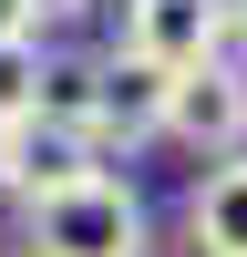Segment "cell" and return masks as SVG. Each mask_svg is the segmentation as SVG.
<instances>
[{
    "mask_svg": "<svg viewBox=\"0 0 247 257\" xmlns=\"http://www.w3.org/2000/svg\"><path fill=\"white\" fill-rule=\"evenodd\" d=\"M82 175H103V134H82V123H62V113L21 123V185L11 196H62V185H82Z\"/></svg>",
    "mask_w": 247,
    "mask_h": 257,
    "instance_id": "277c9868",
    "label": "cell"
},
{
    "mask_svg": "<svg viewBox=\"0 0 247 257\" xmlns=\"http://www.w3.org/2000/svg\"><path fill=\"white\" fill-rule=\"evenodd\" d=\"M72 11H93V0H31V21H72Z\"/></svg>",
    "mask_w": 247,
    "mask_h": 257,
    "instance_id": "8fae6325",
    "label": "cell"
},
{
    "mask_svg": "<svg viewBox=\"0 0 247 257\" xmlns=\"http://www.w3.org/2000/svg\"><path fill=\"white\" fill-rule=\"evenodd\" d=\"M144 196L124 175H82L62 196H21V247L31 257H144Z\"/></svg>",
    "mask_w": 247,
    "mask_h": 257,
    "instance_id": "6da1fadb",
    "label": "cell"
},
{
    "mask_svg": "<svg viewBox=\"0 0 247 257\" xmlns=\"http://www.w3.org/2000/svg\"><path fill=\"white\" fill-rule=\"evenodd\" d=\"M0 185H21V134L0 123Z\"/></svg>",
    "mask_w": 247,
    "mask_h": 257,
    "instance_id": "9c48e42d",
    "label": "cell"
},
{
    "mask_svg": "<svg viewBox=\"0 0 247 257\" xmlns=\"http://www.w3.org/2000/svg\"><path fill=\"white\" fill-rule=\"evenodd\" d=\"M124 62H144L165 82L226 62V0H124Z\"/></svg>",
    "mask_w": 247,
    "mask_h": 257,
    "instance_id": "7a4b0ae2",
    "label": "cell"
},
{
    "mask_svg": "<svg viewBox=\"0 0 247 257\" xmlns=\"http://www.w3.org/2000/svg\"><path fill=\"white\" fill-rule=\"evenodd\" d=\"M41 21H31V0H0V41H31Z\"/></svg>",
    "mask_w": 247,
    "mask_h": 257,
    "instance_id": "ba28073f",
    "label": "cell"
},
{
    "mask_svg": "<svg viewBox=\"0 0 247 257\" xmlns=\"http://www.w3.org/2000/svg\"><path fill=\"white\" fill-rule=\"evenodd\" d=\"M41 82H52V62H41V41H0V123H31L41 113Z\"/></svg>",
    "mask_w": 247,
    "mask_h": 257,
    "instance_id": "52a82bcc",
    "label": "cell"
},
{
    "mask_svg": "<svg viewBox=\"0 0 247 257\" xmlns=\"http://www.w3.org/2000/svg\"><path fill=\"white\" fill-rule=\"evenodd\" d=\"M155 134H175L185 155H206V165L247 155V62L175 72V82H165V123H155Z\"/></svg>",
    "mask_w": 247,
    "mask_h": 257,
    "instance_id": "3957f363",
    "label": "cell"
},
{
    "mask_svg": "<svg viewBox=\"0 0 247 257\" xmlns=\"http://www.w3.org/2000/svg\"><path fill=\"white\" fill-rule=\"evenodd\" d=\"M185 247L196 257H247V155L206 165L196 196H185Z\"/></svg>",
    "mask_w": 247,
    "mask_h": 257,
    "instance_id": "5b68a950",
    "label": "cell"
},
{
    "mask_svg": "<svg viewBox=\"0 0 247 257\" xmlns=\"http://www.w3.org/2000/svg\"><path fill=\"white\" fill-rule=\"evenodd\" d=\"M165 123V72H144V62H103L93 72V134L103 144H134V134H155Z\"/></svg>",
    "mask_w": 247,
    "mask_h": 257,
    "instance_id": "8992f818",
    "label": "cell"
},
{
    "mask_svg": "<svg viewBox=\"0 0 247 257\" xmlns=\"http://www.w3.org/2000/svg\"><path fill=\"white\" fill-rule=\"evenodd\" d=\"M226 52L247 62V0H226Z\"/></svg>",
    "mask_w": 247,
    "mask_h": 257,
    "instance_id": "30bf717a",
    "label": "cell"
}]
</instances>
